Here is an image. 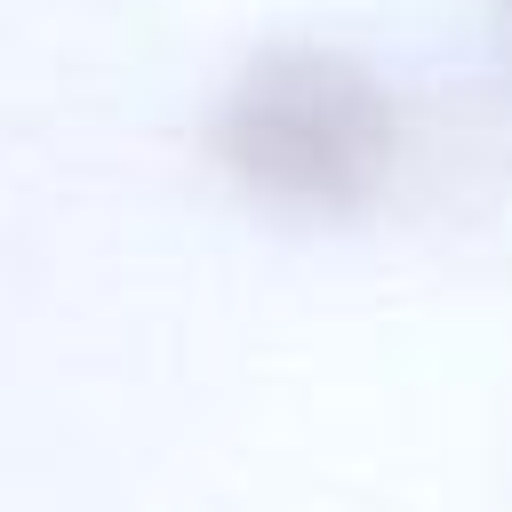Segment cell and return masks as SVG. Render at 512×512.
Wrapping results in <instances>:
<instances>
[{"mask_svg":"<svg viewBox=\"0 0 512 512\" xmlns=\"http://www.w3.org/2000/svg\"><path fill=\"white\" fill-rule=\"evenodd\" d=\"M216 136L288 200H352L392 160V96L336 48H264L224 88Z\"/></svg>","mask_w":512,"mask_h":512,"instance_id":"obj_1","label":"cell"}]
</instances>
